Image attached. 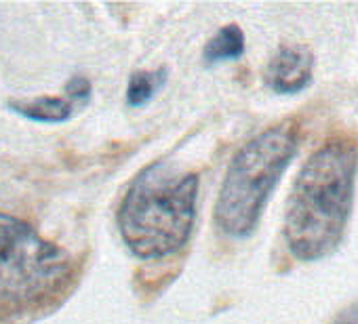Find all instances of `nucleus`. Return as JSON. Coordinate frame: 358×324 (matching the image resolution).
Instances as JSON below:
<instances>
[{
	"instance_id": "obj_9",
	"label": "nucleus",
	"mask_w": 358,
	"mask_h": 324,
	"mask_svg": "<svg viewBox=\"0 0 358 324\" xmlns=\"http://www.w3.org/2000/svg\"><path fill=\"white\" fill-rule=\"evenodd\" d=\"M66 91H68L70 99L85 101V99H89V95H91V84H89V80H87V78L76 76V78H72V80L68 82Z\"/></svg>"
},
{
	"instance_id": "obj_8",
	"label": "nucleus",
	"mask_w": 358,
	"mask_h": 324,
	"mask_svg": "<svg viewBox=\"0 0 358 324\" xmlns=\"http://www.w3.org/2000/svg\"><path fill=\"white\" fill-rule=\"evenodd\" d=\"M166 80V70L164 68H158L154 72H135L129 80V87H127V101L129 105L137 108V105H143L152 99V95L164 84Z\"/></svg>"
},
{
	"instance_id": "obj_3",
	"label": "nucleus",
	"mask_w": 358,
	"mask_h": 324,
	"mask_svg": "<svg viewBox=\"0 0 358 324\" xmlns=\"http://www.w3.org/2000/svg\"><path fill=\"white\" fill-rule=\"evenodd\" d=\"M196 173L179 171L166 160L145 167L118 209V230L129 251L139 259H160L182 251L196 221Z\"/></svg>"
},
{
	"instance_id": "obj_6",
	"label": "nucleus",
	"mask_w": 358,
	"mask_h": 324,
	"mask_svg": "<svg viewBox=\"0 0 358 324\" xmlns=\"http://www.w3.org/2000/svg\"><path fill=\"white\" fill-rule=\"evenodd\" d=\"M9 108L38 122H64L72 116V101L62 99V97H36V99L9 101Z\"/></svg>"
},
{
	"instance_id": "obj_2",
	"label": "nucleus",
	"mask_w": 358,
	"mask_h": 324,
	"mask_svg": "<svg viewBox=\"0 0 358 324\" xmlns=\"http://www.w3.org/2000/svg\"><path fill=\"white\" fill-rule=\"evenodd\" d=\"M85 257L0 209V324H32L57 311L83 278Z\"/></svg>"
},
{
	"instance_id": "obj_4",
	"label": "nucleus",
	"mask_w": 358,
	"mask_h": 324,
	"mask_svg": "<svg viewBox=\"0 0 358 324\" xmlns=\"http://www.w3.org/2000/svg\"><path fill=\"white\" fill-rule=\"evenodd\" d=\"M299 149V131L285 120L251 137L230 160L213 219L217 230L234 240L249 238L262 213Z\"/></svg>"
},
{
	"instance_id": "obj_7",
	"label": "nucleus",
	"mask_w": 358,
	"mask_h": 324,
	"mask_svg": "<svg viewBox=\"0 0 358 324\" xmlns=\"http://www.w3.org/2000/svg\"><path fill=\"white\" fill-rule=\"evenodd\" d=\"M245 53V34L236 24L224 26L205 47L203 61L205 66H215L222 61L238 59Z\"/></svg>"
},
{
	"instance_id": "obj_1",
	"label": "nucleus",
	"mask_w": 358,
	"mask_h": 324,
	"mask_svg": "<svg viewBox=\"0 0 358 324\" xmlns=\"http://www.w3.org/2000/svg\"><path fill=\"white\" fill-rule=\"evenodd\" d=\"M358 143L324 141L301 165L287 198L282 236L297 261H318L341 244L354 207Z\"/></svg>"
},
{
	"instance_id": "obj_5",
	"label": "nucleus",
	"mask_w": 358,
	"mask_h": 324,
	"mask_svg": "<svg viewBox=\"0 0 358 324\" xmlns=\"http://www.w3.org/2000/svg\"><path fill=\"white\" fill-rule=\"evenodd\" d=\"M314 53L306 45H280L264 70V82L278 95H295L303 91L314 76Z\"/></svg>"
},
{
	"instance_id": "obj_10",
	"label": "nucleus",
	"mask_w": 358,
	"mask_h": 324,
	"mask_svg": "<svg viewBox=\"0 0 358 324\" xmlns=\"http://www.w3.org/2000/svg\"><path fill=\"white\" fill-rule=\"evenodd\" d=\"M329 324H358V299L348 303L345 307H341L331 320Z\"/></svg>"
}]
</instances>
